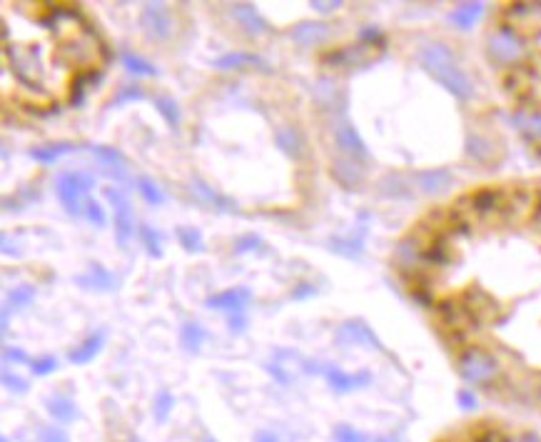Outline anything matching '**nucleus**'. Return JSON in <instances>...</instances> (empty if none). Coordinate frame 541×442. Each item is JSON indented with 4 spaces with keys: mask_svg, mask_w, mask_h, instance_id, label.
I'll return each instance as SVG.
<instances>
[{
    "mask_svg": "<svg viewBox=\"0 0 541 442\" xmlns=\"http://www.w3.org/2000/svg\"><path fill=\"white\" fill-rule=\"evenodd\" d=\"M459 202L472 215L487 222L509 255L514 257L516 270L499 253L492 255L504 268L516 272L521 277V285L501 283V285L496 288L472 283H426L411 285V297L437 315L439 332L454 353L479 342L487 332L496 330L501 323H507L512 315L524 310L529 303H539L531 323L539 332L536 338H541V185H534V183L484 185L461 195ZM534 408L541 410V370L539 382H536Z\"/></svg>",
    "mask_w": 541,
    "mask_h": 442,
    "instance_id": "1",
    "label": "nucleus"
},
{
    "mask_svg": "<svg viewBox=\"0 0 541 442\" xmlns=\"http://www.w3.org/2000/svg\"><path fill=\"white\" fill-rule=\"evenodd\" d=\"M489 58L501 68L512 120L541 158V3H512L489 35Z\"/></svg>",
    "mask_w": 541,
    "mask_h": 442,
    "instance_id": "2",
    "label": "nucleus"
},
{
    "mask_svg": "<svg viewBox=\"0 0 541 442\" xmlns=\"http://www.w3.org/2000/svg\"><path fill=\"white\" fill-rule=\"evenodd\" d=\"M434 442H541V432L504 420H474L449 430Z\"/></svg>",
    "mask_w": 541,
    "mask_h": 442,
    "instance_id": "3",
    "label": "nucleus"
},
{
    "mask_svg": "<svg viewBox=\"0 0 541 442\" xmlns=\"http://www.w3.org/2000/svg\"><path fill=\"white\" fill-rule=\"evenodd\" d=\"M422 62H424V68L429 70L449 93H454V95H459V97L472 95V83H469V78L454 65L452 56H449V50H446L444 45H426V48L422 50Z\"/></svg>",
    "mask_w": 541,
    "mask_h": 442,
    "instance_id": "4",
    "label": "nucleus"
},
{
    "mask_svg": "<svg viewBox=\"0 0 541 442\" xmlns=\"http://www.w3.org/2000/svg\"><path fill=\"white\" fill-rule=\"evenodd\" d=\"M95 180L90 178V175H82V173H65L58 178L55 183V190H58V198L60 202L65 205L68 215H80L82 213V205H80V198L82 193H88L90 187H93Z\"/></svg>",
    "mask_w": 541,
    "mask_h": 442,
    "instance_id": "5",
    "label": "nucleus"
},
{
    "mask_svg": "<svg viewBox=\"0 0 541 442\" xmlns=\"http://www.w3.org/2000/svg\"><path fill=\"white\" fill-rule=\"evenodd\" d=\"M105 198L110 200L112 210H115V237H117V245L125 248L130 237L135 235V220H132V207L128 202L117 187H105Z\"/></svg>",
    "mask_w": 541,
    "mask_h": 442,
    "instance_id": "6",
    "label": "nucleus"
},
{
    "mask_svg": "<svg viewBox=\"0 0 541 442\" xmlns=\"http://www.w3.org/2000/svg\"><path fill=\"white\" fill-rule=\"evenodd\" d=\"M143 25L147 30L150 38H158V40H165L172 30V23H170V13H167V8L163 3H147L143 8Z\"/></svg>",
    "mask_w": 541,
    "mask_h": 442,
    "instance_id": "7",
    "label": "nucleus"
},
{
    "mask_svg": "<svg viewBox=\"0 0 541 442\" xmlns=\"http://www.w3.org/2000/svg\"><path fill=\"white\" fill-rule=\"evenodd\" d=\"M250 297H252V292L247 288H230V290L219 292V295L207 297V305L215 307V310H230L232 315H242Z\"/></svg>",
    "mask_w": 541,
    "mask_h": 442,
    "instance_id": "8",
    "label": "nucleus"
},
{
    "mask_svg": "<svg viewBox=\"0 0 541 442\" xmlns=\"http://www.w3.org/2000/svg\"><path fill=\"white\" fill-rule=\"evenodd\" d=\"M335 138L344 152H350L354 158H367V146H364V140L359 138V132L354 130V125L352 123L339 120V123L335 125Z\"/></svg>",
    "mask_w": 541,
    "mask_h": 442,
    "instance_id": "9",
    "label": "nucleus"
},
{
    "mask_svg": "<svg viewBox=\"0 0 541 442\" xmlns=\"http://www.w3.org/2000/svg\"><path fill=\"white\" fill-rule=\"evenodd\" d=\"M75 283L80 288H88V290H97V292H110L115 288V277L110 270H105L100 263H93L88 268V272H82V275L75 277Z\"/></svg>",
    "mask_w": 541,
    "mask_h": 442,
    "instance_id": "10",
    "label": "nucleus"
},
{
    "mask_svg": "<svg viewBox=\"0 0 541 442\" xmlns=\"http://www.w3.org/2000/svg\"><path fill=\"white\" fill-rule=\"evenodd\" d=\"M90 150H93V155H95L97 160H100V165L105 167V173H108L110 178L120 180V183L128 178V173H125V158L120 155V150L108 148V146H93Z\"/></svg>",
    "mask_w": 541,
    "mask_h": 442,
    "instance_id": "11",
    "label": "nucleus"
},
{
    "mask_svg": "<svg viewBox=\"0 0 541 442\" xmlns=\"http://www.w3.org/2000/svg\"><path fill=\"white\" fill-rule=\"evenodd\" d=\"M274 140H277V148L292 160H300L304 155V140H302L297 128H280L274 132Z\"/></svg>",
    "mask_w": 541,
    "mask_h": 442,
    "instance_id": "12",
    "label": "nucleus"
},
{
    "mask_svg": "<svg viewBox=\"0 0 541 442\" xmlns=\"http://www.w3.org/2000/svg\"><path fill=\"white\" fill-rule=\"evenodd\" d=\"M103 345H105V332L100 330V332H95V335H90L82 345H77L75 350L68 355V360L73 365H85V362H90V360L103 350Z\"/></svg>",
    "mask_w": 541,
    "mask_h": 442,
    "instance_id": "13",
    "label": "nucleus"
},
{
    "mask_svg": "<svg viewBox=\"0 0 541 442\" xmlns=\"http://www.w3.org/2000/svg\"><path fill=\"white\" fill-rule=\"evenodd\" d=\"M232 15L235 21H240L242 25H245L250 33H267L269 25L260 18V13L254 10V5H250V3H237V5L232 8Z\"/></svg>",
    "mask_w": 541,
    "mask_h": 442,
    "instance_id": "14",
    "label": "nucleus"
},
{
    "mask_svg": "<svg viewBox=\"0 0 541 442\" xmlns=\"http://www.w3.org/2000/svg\"><path fill=\"white\" fill-rule=\"evenodd\" d=\"M329 33V28L324 23H302L292 30V38H295L300 45H315V43L324 40Z\"/></svg>",
    "mask_w": 541,
    "mask_h": 442,
    "instance_id": "15",
    "label": "nucleus"
},
{
    "mask_svg": "<svg viewBox=\"0 0 541 442\" xmlns=\"http://www.w3.org/2000/svg\"><path fill=\"white\" fill-rule=\"evenodd\" d=\"M327 380L329 385L335 387L337 393H347V390H352V387L362 385V382H370V375L362 373V375H344L339 367H329L327 370Z\"/></svg>",
    "mask_w": 541,
    "mask_h": 442,
    "instance_id": "16",
    "label": "nucleus"
},
{
    "mask_svg": "<svg viewBox=\"0 0 541 442\" xmlns=\"http://www.w3.org/2000/svg\"><path fill=\"white\" fill-rule=\"evenodd\" d=\"M80 146H73V143H58V146H40V148H33L30 150V158L38 160V163H45V165H50V163H55L58 158H62L65 152H73L77 150Z\"/></svg>",
    "mask_w": 541,
    "mask_h": 442,
    "instance_id": "17",
    "label": "nucleus"
},
{
    "mask_svg": "<svg viewBox=\"0 0 541 442\" xmlns=\"http://www.w3.org/2000/svg\"><path fill=\"white\" fill-rule=\"evenodd\" d=\"M205 338H207L205 327L197 323H185L182 330H180V342H182V347H185L187 353H197L200 347H202V342H205Z\"/></svg>",
    "mask_w": 541,
    "mask_h": 442,
    "instance_id": "18",
    "label": "nucleus"
},
{
    "mask_svg": "<svg viewBox=\"0 0 541 442\" xmlns=\"http://www.w3.org/2000/svg\"><path fill=\"white\" fill-rule=\"evenodd\" d=\"M242 65H262V60L252 53H227V56L215 60V68L230 70V68H242Z\"/></svg>",
    "mask_w": 541,
    "mask_h": 442,
    "instance_id": "19",
    "label": "nucleus"
},
{
    "mask_svg": "<svg viewBox=\"0 0 541 442\" xmlns=\"http://www.w3.org/2000/svg\"><path fill=\"white\" fill-rule=\"evenodd\" d=\"M195 190H197V195L202 198V200H207L213 207H217V210H227V213H232L235 210V205H232V200H227V198H222L219 193H215L213 187L210 185H205L202 180H195Z\"/></svg>",
    "mask_w": 541,
    "mask_h": 442,
    "instance_id": "20",
    "label": "nucleus"
},
{
    "mask_svg": "<svg viewBox=\"0 0 541 442\" xmlns=\"http://www.w3.org/2000/svg\"><path fill=\"white\" fill-rule=\"evenodd\" d=\"M155 108H158V113L165 118V123L170 125L172 130H178V128H180L178 103H175L172 97H167V95H160V97H155Z\"/></svg>",
    "mask_w": 541,
    "mask_h": 442,
    "instance_id": "21",
    "label": "nucleus"
},
{
    "mask_svg": "<svg viewBox=\"0 0 541 442\" xmlns=\"http://www.w3.org/2000/svg\"><path fill=\"white\" fill-rule=\"evenodd\" d=\"M332 175H335L342 185L352 187L354 183H359L362 180V173H359V167H354V163H347V160H339V163H335V167H332Z\"/></svg>",
    "mask_w": 541,
    "mask_h": 442,
    "instance_id": "22",
    "label": "nucleus"
},
{
    "mask_svg": "<svg viewBox=\"0 0 541 442\" xmlns=\"http://www.w3.org/2000/svg\"><path fill=\"white\" fill-rule=\"evenodd\" d=\"M48 412L53 415L55 420L70 422L75 417V402L68 400V397H53V400L48 402Z\"/></svg>",
    "mask_w": 541,
    "mask_h": 442,
    "instance_id": "23",
    "label": "nucleus"
},
{
    "mask_svg": "<svg viewBox=\"0 0 541 442\" xmlns=\"http://www.w3.org/2000/svg\"><path fill=\"white\" fill-rule=\"evenodd\" d=\"M123 62L125 68L130 70V73H135V75H158V70H155V65H150L147 60H143L140 56H135V53H130V50H125L123 53Z\"/></svg>",
    "mask_w": 541,
    "mask_h": 442,
    "instance_id": "24",
    "label": "nucleus"
},
{
    "mask_svg": "<svg viewBox=\"0 0 541 442\" xmlns=\"http://www.w3.org/2000/svg\"><path fill=\"white\" fill-rule=\"evenodd\" d=\"M35 300V288L33 285H18L8 295V307H27Z\"/></svg>",
    "mask_w": 541,
    "mask_h": 442,
    "instance_id": "25",
    "label": "nucleus"
},
{
    "mask_svg": "<svg viewBox=\"0 0 541 442\" xmlns=\"http://www.w3.org/2000/svg\"><path fill=\"white\" fill-rule=\"evenodd\" d=\"M137 233H140V240H143L145 250H147V255L163 257V248H160V235L150 228V225H140V228H137Z\"/></svg>",
    "mask_w": 541,
    "mask_h": 442,
    "instance_id": "26",
    "label": "nucleus"
},
{
    "mask_svg": "<svg viewBox=\"0 0 541 442\" xmlns=\"http://www.w3.org/2000/svg\"><path fill=\"white\" fill-rule=\"evenodd\" d=\"M180 245L187 250V253H202L205 245H202V235H200L195 228H180L178 230Z\"/></svg>",
    "mask_w": 541,
    "mask_h": 442,
    "instance_id": "27",
    "label": "nucleus"
},
{
    "mask_svg": "<svg viewBox=\"0 0 541 442\" xmlns=\"http://www.w3.org/2000/svg\"><path fill=\"white\" fill-rule=\"evenodd\" d=\"M137 190H140V195H143L150 205H163V200H165L163 190H160L150 178H137Z\"/></svg>",
    "mask_w": 541,
    "mask_h": 442,
    "instance_id": "28",
    "label": "nucleus"
},
{
    "mask_svg": "<svg viewBox=\"0 0 541 442\" xmlns=\"http://www.w3.org/2000/svg\"><path fill=\"white\" fill-rule=\"evenodd\" d=\"M172 405H175V397H172L167 390H163V393L158 395V400H155V408H152V412H155V420H158V422L167 420V415H170Z\"/></svg>",
    "mask_w": 541,
    "mask_h": 442,
    "instance_id": "29",
    "label": "nucleus"
},
{
    "mask_svg": "<svg viewBox=\"0 0 541 442\" xmlns=\"http://www.w3.org/2000/svg\"><path fill=\"white\" fill-rule=\"evenodd\" d=\"M332 253H339V255L350 257V260H354V257H359V253H362V242L359 240H332Z\"/></svg>",
    "mask_w": 541,
    "mask_h": 442,
    "instance_id": "30",
    "label": "nucleus"
},
{
    "mask_svg": "<svg viewBox=\"0 0 541 442\" xmlns=\"http://www.w3.org/2000/svg\"><path fill=\"white\" fill-rule=\"evenodd\" d=\"M479 13H481V5H464L452 15V21L457 23L459 28H469V25L474 23V18H477Z\"/></svg>",
    "mask_w": 541,
    "mask_h": 442,
    "instance_id": "31",
    "label": "nucleus"
},
{
    "mask_svg": "<svg viewBox=\"0 0 541 442\" xmlns=\"http://www.w3.org/2000/svg\"><path fill=\"white\" fill-rule=\"evenodd\" d=\"M85 215H88V220L93 222V225H97V228H103L105 222H108L103 205H100L97 200H93V198H90V200L85 202Z\"/></svg>",
    "mask_w": 541,
    "mask_h": 442,
    "instance_id": "32",
    "label": "nucleus"
},
{
    "mask_svg": "<svg viewBox=\"0 0 541 442\" xmlns=\"http://www.w3.org/2000/svg\"><path fill=\"white\" fill-rule=\"evenodd\" d=\"M143 97H145V90L140 88V85H125V88L115 95L112 103L125 105V103H132V100H143Z\"/></svg>",
    "mask_w": 541,
    "mask_h": 442,
    "instance_id": "33",
    "label": "nucleus"
},
{
    "mask_svg": "<svg viewBox=\"0 0 541 442\" xmlns=\"http://www.w3.org/2000/svg\"><path fill=\"white\" fill-rule=\"evenodd\" d=\"M254 250H262V237H257V235H242L240 240L235 242V253H237V255H245V253H254Z\"/></svg>",
    "mask_w": 541,
    "mask_h": 442,
    "instance_id": "34",
    "label": "nucleus"
},
{
    "mask_svg": "<svg viewBox=\"0 0 541 442\" xmlns=\"http://www.w3.org/2000/svg\"><path fill=\"white\" fill-rule=\"evenodd\" d=\"M30 367H33L35 375H50L58 370V360L55 358H38L30 362Z\"/></svg>",
    "mask_w": 541,
    "mask_h": 442,
    "instance_id": "35",
    "label": "nucleus"
},
{
    "mask_svg": "<svg viewBox=\"0 0 541 442\" xmlns=\"http://www.w3.org/2000/svg\"><path fill=\"white\" fill-rule=\"evenodd\" d=\"M335 440H337V442H362L354 430L347 428V425H339V428L335 430Z\"/></svg>",
    "mask_w": 541,
    "mask_h": 442,
    "instance_id": "36",
    "label": "nucleus"
},
{
    "mask_svg": "<svg viewBox=\"0 0 541 442\" xmlns=\"http://www.w3.org/2000/svg\"><path fill=\"white\" fill-rule=\"evenodd\" d=\"M3 382H5L10 390H15V393H25V390H27V382L23 380V377H18V375L3 373Z\"/></svg>",
    "mask_w": 541,
    "mask_h": 442,
    "instance_id": "37",
    "label": "nucleus"
},
{
    "mask_svg": "<svg viewBox=\"0 0 541 442\" xmlns=\"http://www.w3.org/2000/svg\"><path fill=\"white\" fill-rule=\"evenodd\" d=\"M312 295H317V288L312 283H300V285H295V290H292V297H295V300H304V297H312Z\"/></svg>",
    "mask_w": 541,
    "mask_h": 442,
    "instance_id": "38",
    "label": "nucleus"
},
{
    "mask_svg": "<svg viewBox=\"0 0 541 442\" xmlns=\"http://www.w3.org/2000/svg\"><path fill=\"white\" fill-rule=\"evenodd\" d=\"M40 442H68V437H65V432H62V430L45 428L40 432Z\"/></svg>",
    "mask_w": 541,
    "mask_h": 442,
    "instance_id": "39",
    "label": "nucleus"
},
{
    "mask_svg": "<svg viewBox=\"0 0 541 442\" xmlns=\"http://www.w3.org/2000/svg\"><path fill=\"white\" fill-rule=\"evenodd\" d=\"M3 358H5V362H27L25 350H21V347H5Z\"/></svg>",
    "mask_w": 541,
    "mask_h": 442,
    "instance_id": "40",
    "label": "nucleus"
},
{
    "mask_svg": "<svg viewBox=\"0 0 541 442\" xmlns=\"http://www.w3.org/2000/svg\"><path fill=\"white\" fill-rule=\"evenodd\" d=\"M245 327H247V320L242 318V315H232V318H230V330H232L235 335L245 332Z\"/></svg>",
    "mask_w": 541,
    "mask_h": 442,
    "instance_id": "41",
    "label": "nucleus"
},
{
    "mask_svg": "<svg viewBox=\"0 0 541 442\" xmlns=\"http://www.w3.org/2000/svg\"><path fill=\"white\" fill-rule=\"evenodd\" d=\"M267 370L274 375V377H277V380L282 382V385H287V382H289V375L285 373V370H282V365H280V362H274V365H267Z\"/></svg>",
    "mask_w": 541,
    "mask_h": 442,
    "instance_id": "42",
    "label": "nucleus"
},
{
    "mask_svg": "<svg viewBox=\"0 0 541 442\" xmlns=\"http://www.w3.org/2000/svg\"><path fill=\"white\" fill-rule=\"evenodd\" d=\"M312 5H315V10H320V13H332V10H337L342 3H322V0H317Z\"/></svg>",
    "mask_w": 541,
    "mask_h": 442,
    "instance_id": "43",
    "label": "nucleus"
},
{
    "mask_svg": "<svg viewBox=\"0 0 541 442\" xmlns=\"http://www.w3.org/2000/svg\"><path fill=\"white\" fill-rule=\"evenodd\" d=\"M254 442H280V440H277V435H272V432H257Z\"/></svg>",
    "mask_w": 541,
    "mask_h": 442,
    "instance_id": "44",
    "label": "nucleus"
},
{
    "mask_svg": "<svg viewBox=\"0 0 541 442\" xmlns=\"http://www.w3.org/2000/svg\"><path fill=\"white\" fill-rule=\"evenodd\" d=\"M205 442H215V440H210V437H207V440H205Z\"/></svg>",
    "mask_w": 541,
    "mask_h": 442,
    "instance_id": "45",
    "label": "nucleus"
}]
</instances>
